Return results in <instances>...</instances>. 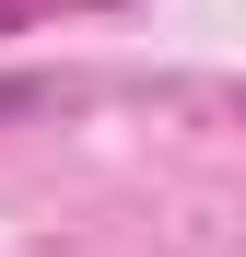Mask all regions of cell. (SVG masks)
<instances>
[{
	"instance_id": "cell-1",
	"label": "cell",
	"mask_w": 246,
	"mask_h": 257,
	"mask_svg": "<svg viewBox=\"0 0 246 257\" xmlns=\"http://www.w3.org/2000/svg\"><path fill=\"white\" fill-rule=\"evenodd\" d=\"M24 105H47V82H24V70H12V82H0V117H24Z\"/></svg>"
},
{
	"instance_id": "cell-2",
	"label": "cell",
	"mask_w": 246,
	"mask_h": 257,
	"mask_svg": "<svg viewBox=\"0 0 246 257\" xmlns=\"http://www.w3.org/2000/svg\"><path fill=\"white\" fill-rule=\"evenodd\" d=\"M12 12H24V0H0V24H12Z\"/></svg>"
},
{
	"instance_id": "cell-3",
	"label": "cell",
	"mask_w": 246,
	"mask_h": 257,
	"mask_svg": "<svg viewBox=\"0 0 246 257\" xmlns=\"http://www.w3.org/2000/svg\"><path fill=\"white\" fill-rule=\"evenodd\" d=\"M70 12H106V0H70Z\"/></svg>"
},
{
	"instance_id": "cell-4",
	"label": "cell",
	"mask_w": 246,
	"mask_h": 257,
	"mask_svg": "<svg viewBox=\"0 0 246 257\" xmlns=\"http://www.w3.org/2000/svg\"><path fill=\"white\" fill-rule=\"evenodd\" d=\"M234 105H246V94H234Z\"/></svg>"
}]
</instances>
